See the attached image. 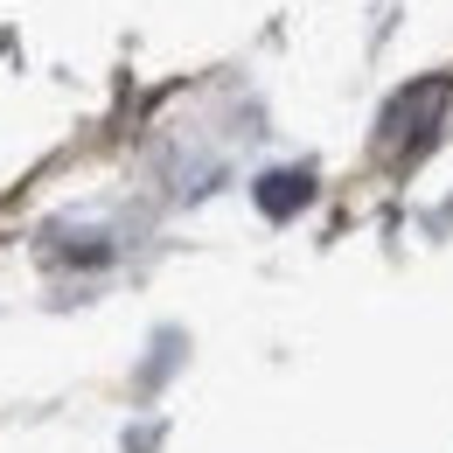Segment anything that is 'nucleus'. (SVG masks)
<instances>
[{
  "label": "nucleus",
  "mask_w": 453,
  "mask_h": 453,
  "mask_svg": "<svg viewBox=\"0 0 453 453\" xmlns=\"http://www.w3.org/2000/svg\"><path fill=\"white\" fill-rule=\"evenodd\" d=\"M447 112V77H426V84H411V91H397L391 112H384V147H411V140H426V126Z\"/></svg>",
  "instance_id": "1"
},
{
  "label": "nucleus",
  "mask_w": 453,
  "mask_h": 453,
  "mask_svg": "<svg viewBox=\"0 0 453 453\" xmlns=\"http://www.w3.org/2000/svg\"><path fill=\"white\" fill-rule=\"evenodd\" d=\"M307 196H314V181H307L300 168L265 174V181H258V210H265V217H293V210H300Z\"/></svg>",
  "instance_id": "2"
}]
</instances>
